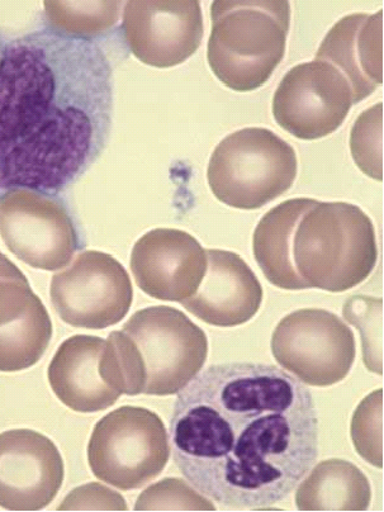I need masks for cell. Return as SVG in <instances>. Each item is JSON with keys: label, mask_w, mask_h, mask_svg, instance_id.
Masks as SVG:
<instances>
[{"label": "cell", "mask_w": 384, "mask_h": 512, "mask_svg": "<svg viewBox=\"0 0 384 512\" xmlns=\"http://www.w3.org/2000/svg\"><path fill=\"white\" fill-rule=\"evenodd\" d=\"M163 420L145 407L122 406L98 421L88 444L94 476L122 491L159 477L170 458Z\"/></svg>", "instance_id": "obj_7"}, {"label": "cell", "mask_w": 384, "mask_h": 512, "mask_svg": "<svg viewBox=\"0 0 384 512\" xmlns=\"http://www.w3.org/2000/svg\"><path fill=\"white\" fill-rule=\"evenodd\" d=\"M127 509V502L120 493L96 482L75 488L58 507L59 511H126Z\"/></svg>", "instance_id": "obj_26"}, {"label": "cell", "mask_w": 384, "mask_h": 512, "mask_svg": "<svg viewBox=\"0 0 384 512\" xmlns=\"http://www.w3.org/2000/svg\"><path fill=\"white\" fill-rule=\"evenodd\" d=\"M123 36L132 55L153 68H173L196 54L203 39V14L197 0L127 2Z\"/></svg>", "instance_id": "obj_12"}, {"label": "cell", "mask_w": 384, "mask_h": 512, "mask_svg": "<svg viewBox=\"0 0 384 512\" xmlns=\"http://www.w3.org/2000/svg\"><path fill=\"white\" fill-rule=\"evenodd\" d=\"M353 104L344 75L326 61L314 60L287 71L274 93L272 112L288 134L312 141L338 131Z\"/></svg>", "instance_id": "obj_11"}, {"label": "cell", "mask_w": 384, "mask_h": 512, "mask_svg": "<svg viewBox=\"0 0 384 512\" xmlns=\"http://www.w3.org/2000/svg\"><path fill=\"white\" fill-rule=\"evenodd\" d=\"M0 236L9 251L33 269L68 267L84 248L83 236L56 196L17 188L0 197Z\"/></svg>", "instance_id": "obj_8"}, {"label": "cell", "mask_w": 384, "mask_h": 512, "mask_svg": "<svg viewBox=\"0 0 384 512\" xmlns=\"http://www.w3.org/2000/svg\"><path fill=\"white\" fill-rule=\"evenodd\" d=\"M63 455L46 435L31 429L0 433V507L39 511L56 499L63 486Z\"/></svg>", "instance_id": "obj_13"}, {"label": "cell", "mask_w": 384, "mask_h": 512, "mask_svg": "<svg viewBox=\"0 0 384 512\" xmlns=\"http://www.w3.org/2000/svg\"><path fill=\"white\" fill-rule=\"evenodd\" d=\"M270 348L284 371L312 387L343 382L357 355L352 329L322 308H302L283 317Z\"/></svg>", "instance_id": "obj_9"}, {"label": "cell", "mask_w": 384, "mask_h": 512, "mask_svg": "<svg viewBox=\"0 0 384 512\" xmlns=\"http://www.w3.org/2000/svg\"><path fill=\"white\" fill-rule=\"evenodd\" d=\"M52 31L73 39L96 40L120 21L122 2H44Z\"/></svg>", "instance_id": "obj_21"}, {"label": "cell", "mask_w": 384, "mask_h": 512, "mask_svg": "<svg viewBox=\"0 0 384 512\" xmlns=\"http://www.w3.org/2000/svg\"><path fill=\"white\" fill-rule=\"evenodd\" d=\"M52 333L41 298L21 269L0 253V372L26 371L39 363Z\"/></svg>", "instance_id": "obj_15"}, {"label": "cell", "mask_w": 384, "mask_h": 512, "mask_svg": "<svg viewBox=\"0 0 384 512\" xmlns=\"http://www.w3.org/2000/svg\"><path fill=\"white\" fill-rule=\"evenodd\" d=\"M293 259L308 288L331 293L349 291L376 268L373 222L352 203L319 202L298 224Z\"/></svg>", "instance_id": "obj_5"}, {"label": "cell", "mask_w": 384, "mask_h": 512, "mask_svg": "<svg viewBox=\"0 0 384 512\" xmlns=\"http://www.w3.org/2000/svg\"><path fill=\"white\" fill-rule=\"evenodd\" d=\"M169 430L179 472L230 509L279 510L319 457L314 396L270 364L210 365L178 393Z\"/></svg>", "instance_id": "obj_1"}, {"label": "cell", "mask_w": 384, "mask_h": 512, "mask_svg": "<svg viewBox=\"0 0 384 512\" xmlns=\"http://www.w3.org/2000/svg\"><path fill=\"white\" fill-rule=\"evenodd\" d=\"M205 331L177 308L135 312L106 340L109 379L122 395L170 396L186 388L207 362Z\"/></svg>", "instance_id": "obj_3"}, {"label": "cell", "mask_w": 384, "mask_h": 512, "mask_svg": "<svg viewBox=\"0 0 384 512\" xmlns=\"http://www.w3.org/2000/svg\"><path fill=\"white\" fill-rule=\"evenodd\" d=\"M344 319L362 336L363 362L368 371L383 374V300L353 296L343 307Z\"/></svg>", "instance_id": "obj_22"}, {"label": "cell", "mask_w": 384, "mask_h": 512, "mask_svg": "<svg viewBox=\"0 0 384 512\" xmlns=\"http://www.w3.org/2000/svg\"><path fill=\"white\" fill-rule=\"evenodd\" d=\"M106 340L74 335L56 350L47 371L52 392L69 409L93 414L109 409L122 395L109 383L103 367Z\"/></svg>", "instance_id": "obj_18"}, {"label": "cell", "mask_w": 384, "mask_h": 512, "mask_svg": "<svg viewBox=\"0 0 384 512\" xmlns=\"http://www.w3.org/2000/svg\"><path fill=\"white\" fill-rule=\"evenodd\" d=\"M350 151L358 168L369 178L383 180V104L368 108L350 132Z\"/></svg>", "instance_id": "obj_23"}, {"label": "cell", "mask_w": 384, "mask_h": 512, "mask_svg": "<svg viewBox=\"0 0 384 512\" xmlns=\"http://www.w3.org/2000/svg\"><path fill=\"white\" fill-rule=\"evenodd\" d=\"M130 267L137 286L146 295L182 303L196 293L205 277L207 255L188 232L155 229L136 241Z\"/></svg>", "instance_id": "obj_14"}, {"label": "cell", "mask_w": 384, "mask_h": 512, "mask_svg": "<svg viewBox=\"0 0 384 512\" xmlns=\"http://www.w3.org/2000/svg\"><path fill=\"white\" fill-rule=\"evenodd\" d=\"M289 2H227L211 6L207 61L225 87L245 93L262 88L286 55Z\"/></svg>", "instance_id": "obj_4"}, {"label": "cell", "mask_w": 384, "mask_h": 512, "mask_svg": "<svg viewBox=\"0 0 384 512\" xmlns=\"http://www.w3.org/2000/svg\"><path fill=\"white\" fill-rule=\"evenodd\" d=\"M50 296L65 324L102 330L125 319L134 301V289L127 270L116 258L89 250L52 277Z\"/></svg>", "instance_id": "obj_10"}, {"label": "cell", "mask_w": 384, "mask_h": 512, "mask_svg": "<svg viewBox=\"0 0 384 512\" xmlns=\"http://www.w3.org/2000/svg\"><path fill=\"white\" fill-rule=\"evenodd\" d=\"M295 149L268 128L232 132L217 145L208 164L213 196L237 210H259L288 192L295 183Z\"/></svg>", "instance_id": "obj_6"}, {"label": "cell", "mask_w": 384, "mask_h": 512, "mask_svg": "<svg viewBox=\"0 0 384 512\" xmlns=\"http://www.w3.org/2000/svg\"><path fill=\"white\" fill-rule=\"evenodd\" d=\"M316 60L326 61L352 87L354 104L372 96L383 83V11L353 13L327 32Z\"/></svg>", "instance_id": "obj_17"}, {"label": "cell", "mask_w": 384, "mask_h": 512, "mask_svg": "<svg viewBox=\"0 0 384 512\" xmlns=\"http://www.w3.org/2000/svg\"><path fill=\"white\" fill-rule=\"evenodd\" d=\"M317 203L319 201L311 198L288 199L265 213L256 226L253 237L255 260L273 286L287 291L310 289L296 269L293 237L302 217Z\"/></svg>", "instance_id": "obj_19"}, {"label": "cell", "mask_w": 384, "mask_h": 512, "mask_svg": "<svg viewBox=\"0 0 384 512\" xmlns=\"http://www.w3.org/2000/svg\"><path fill=\"white\" fill-rule=\"evenodd\" d=\"M205 277L192 297L182 302L186 310L208 325L235 327L258 314L263 287L239 254L208 249Z\"/></svg>", "instance_id": "obj_16"}, {"label": "cell", "mask_w": 384, "mask_h": 512, "mask_svg": "<svg viewBox=\"0 0 384 512\" xmlns=\"http://www.w3.org/2000/svg\"><path fill=\"white\" fill-rule=\"evenodd\" d=\"M311 469L296 492L298 510L365 511L371 506V483L355 464L327 459Z\"/></svg>", "instance_id": "obj_20"}, {"label": "cell", "mask_w": 384, "mask_h": 512, "mask_svg": "<svg viewBox=\"0 0 384 512\" xmlns=\"http://www.w3.org/2000/svg\"><path fill=\"white\" fill-rule=\"evenodd\" d=\"M136 511H215L216 507L201 492L179 478H165L146 488L135 505Z\"/></svg>", "instance_id": "obj_25"}, {"label": "cell", "mask_w": 384, "mask_h": 512, "mask_svg": "<svg viewBox=\"0 0 384 512\" xmlns=\"http://www.w3.org/2000/svg\"><path fill=\"white\" fill-rule=\"evenodd\" d=\"M352 440L360 457L372 466L383 467V390L360 402L352 420Z\"/></svg>", "instance_id": "obj_24"}, {"label": "cell", "mask_w": 384, "mask_h": 512, "mask_svg": "<svg viewBox=\"0 0 384 512\" xmlns=\"http://www.w3.org/2000/svg\"><path fill=\"white\" fill-rule=\"evenodd\" d=\"M113 69L97 40L41 28L0 51V197L17 188L58 196L111 136Z\"/></svg>", "instance_id": "obj_2"}]
</instances>
